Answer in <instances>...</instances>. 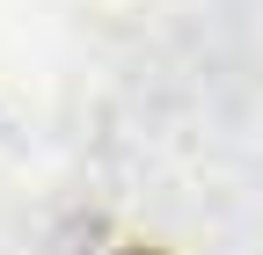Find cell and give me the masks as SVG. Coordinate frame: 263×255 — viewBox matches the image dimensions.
Masks as SVG:
<instances>
[{"label": "cell", "mask_w": 263, "mask_h": 255, "mask_svg": "<svg viewBox=\"0 0 263 255\" xmlns=\"http://www.w3.org/2000/svg\"><path fill=\"white\" fill-rule=\"evenodd\" d=\"M117 255H161V248H117Z\"/></svg>", "instance_id": "cell-1"}]
</instances>
